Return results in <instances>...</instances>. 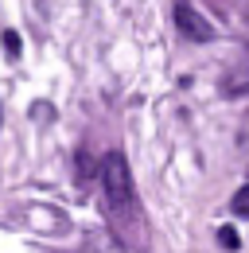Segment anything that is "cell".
<instances>
[{"label": "cell", "instance_id": "cell-4", "mask_svg": "<svg viewBox=\"0 0 249 253\" xmlns=\"http://www.w3.org/2000/svg\"><path fill=\"white\" fill-rule=\"evenodd\" d=\"M230 207H234V214L249 218V183H246L242 191H234V203H230Z\"/></svg>", "mask_w": 249, "mask_h": 253}, {"label": "cell", "instance_id": "cell-1", "mask_svg": "<svg viewBox=\"0 0 249 253\" xmlns=\"http://www.w3.org/2000/svg\"><path fill=\"white\" fill-rule=\"evenodd\" d=\"M101 187L109 211H132V171L121 152H109L101 160Z\"/></svg>", "mask_w": 249, "mask_h": 253}, {"label": "cell", "instance_id": "cell-3", "mask_svg": "<svg viewBox=\"0 0 249 253\" xmlns=\"http://www.w3.org/2000/svg\"><path fill=\"white\" fill-rule=\"evenodd\" d=\"M218 246H222V250H238V246H242L238 230H234V226H222V230H218Z\"/></svg>", "mask_w": 249, "mask_h": 253}, {"label": "cell", "instance_id": "cell-5", "mask_svg": "<svg viewBox=\"0 0 249 253\" xmlns=\"http://www.w3.org/2000/svg\"><path fill=\"white\" fill-rule=\"evenodd\" d=\"M4 47H8V55L16 59V55H20V35H16V32H4Z\"/></svg>", "mask_w": 249, "mask_h": 253}, {"label": "cell", "instance_id": "cell-2", "mask_svg": "<svg viewBox=\"0 0 249 253\" xmlns=\"http://www.w3.org/2000/svg\"><path fill=\"white\" fill-rule=\"evenodd\" d=\"M175 28H179L187 39H195V43H207V39H214L210 20H203V12H195L187 0H175Z\"/></svg>", "mask_w": 249, "mask_h": 253}]
</instances>
